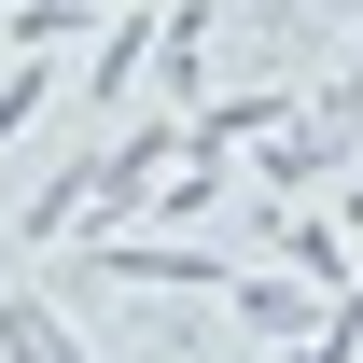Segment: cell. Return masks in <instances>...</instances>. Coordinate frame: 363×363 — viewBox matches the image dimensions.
<instances>
[{"label": "cell", "mask_w": 363, "mask_h": 363, "mask_svg": "<svg viewBox=\"0 0 363 363\" xmlns=\"http://www.w3.org/2000/svg\"><path fill=\"white\" fill-rule=\"evenodd\" d=\"M350 224H363V210H350Z\"/></svg>", "instance_id": "3957f363"}, {"label": "cell", "mask_w": 363, "mask_h": 363, "mask_svg": "<svg viewBox=\"0 0 363 363\" xmlns=\"http://www.w3.org/2000/svg\"><path fill=\"white\" fill-rule=\"evenodd\" d=\"M363 350V294H350V308H335V321H321V335H308V350H294V363H350Z\"/></svg>", "instance_id": "6da1fadb"}, {"label": "cell", "mask_w": 363, "mask_h": 363, "mask_svg": "<svg viewBox=\"0 0 363 363\" xmlns=\"http://www.w3.org/2000/svg\"><path fill=\"white\" fill-rule=\"evenodd\" d=\"M28 112H43V70H14V84H0V140L28 126Z\"/></svg>", "instance_id": "7a4b0ae2"}]
</instances>
